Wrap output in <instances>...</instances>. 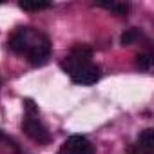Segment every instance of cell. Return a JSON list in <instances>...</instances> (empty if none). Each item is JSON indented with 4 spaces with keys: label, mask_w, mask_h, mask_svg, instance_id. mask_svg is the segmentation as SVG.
<instances>
[{
    "label": "cell",
    "mask_w": 154,
    "mask_h": 154,
    "mask_svg": "<svg viewBox=\"0 0 154 154\" xmlns=\"http://www.w3.org/2000/svg\"><path fill=\"white\" fill-rule=\"evenodd\" d=\"M33 35H35V29L31 27H20L8 42V47L15 53V54H26L27 49H29V44L33 40Z\"/></svg>",
    "instance_id": "obj_5"
},
{
    "label": "cell",
    "mask_w": 154,
    "mask_h": 154,
    "mask_svg": "<svg viewBox=\"0 0 154 154\" xmlns=\"http://www.w3.org/2000/svg\"><path fill=\"white\" fill-rule=\"evenodd\" d=\"M2 138H4V134H2V131H0V140H2Z\"/></svg>",
    "instance_id": "obj_12"
},
{
    "label": "cell",
    "mask_w": 154,
    "mask_h": 154,
    "mask_svg": "<svg viewBox=\"0 0 154 154\" xmlns=\"http://www.w3.org/2000/svg\"><path fill=\"white\" fill-rule=\"evenodd\" d=\"M58 154H94V145L87 138H84L80 134H74L63 141Z\"/></svg>",
    "instance_id": "obj_4"
},
{
    "label": "cell",
    "mask_w": 154,
    "mask_h": 154,
    "mask_svg": "<svg viewBox=\"0 0 154 154\" xmlns=\"http://www.w3.org/2000/svg\"><path fill=\"white\" fill-rule=\"evenodd\" d=\"M60 67L71 76V80L74 84H80V85H93L100 80L102 71L98 65H94L93 62L87 63H67V62H60Z\"/></svg>",
    "instance_id": "obj_1"
},
{
    "label": "cell",
    "mask_w": 154,
    "mask_h": 154,
    "mask_svg": "<svg viewBox=\"0 0 154 154\" xmlns=\"http://www.w3.org/2000/svg\"><path fill=\"white\" fill-rule=\"evenodd\" d=\"M49 54H51V42H49V38L44 33L35 31L33 40L29 44V49L26 53L29 63L35 65V67H42L49 60Z\"/></svg>",
    "instance_id": "obj_2"
},
{
    "label": "cell",
    "mask_w": 154,
    "mask_h": 154,
    "mask_svg": "<svg viewBox=\"0 0 154 154\" xmlns=\"http://www.w3.org/2000/svg\"><path fill=\"white\" fill-rule=\"evenodd\" d=\"M53 4L51 2H44V0H22L18 2V8L24 11H42V9H49Z\"/></svg>",
    "instance_id": "obj_9"
},
{
    "label": "cell",
    "mask_w": 154,
    "mask_h": 154,
    "mask_svg": "<svg viewBox=\"0 0 154 154\" xmlns=\"http://www.w3.org/2000/svg\"><path fill=\"white\" fill-rule=\"evenodd\" d=\"M152 65V56L149 53H140L136 54V67L141 69V71H149Z\"/></svg>",
    "instance_id": "obj_11"
},
{
    "label": "cell",
    "mask_w": 154,
    "mask_h": 154,
    "mask_svg": "<svg viewBox=\"0 0 154 154\" xmlns=\"http://www.w3.org/2000/svg\"><path fill=\"white\" fill-rule=\"evenodd\" d=\"M22 131L36 143H49L51 141V134L47 131V127L33 114H27L22 122Z\"/></svg>",
    "instance_id": "obj_3"
},
{
    "label": "cell",
    "mask_w": 154,
    "mask_h": 154,
    "mask_svg": "<svg viewBox=\"0 0 154 154\" xmlns=\"http://www.w3.org/2000/svg\"><path fill=\"white\" fill-rule=\"evenodd\" d=\"M91 58H93V49L89 45L76 44L71 49L69 56L63 58V62H67V63H87V62H91Z\"/></svg>",
    "instance_id": "obj_7"
},
{
    "label": "cell",
    "mask_w": 154,
    "mask_h": 154,
    "mask_svg": "<svg viewBox=\"0 0 154 154\" xmlns=\"http://www.w3.org/2000/svg\"><path fill=\"white\" fill-rule=\"evenodd\" d=\"M0 84H2V78H0Z\"/></svg>",
    "instance_id": "obj_13"
},
{
    "label": "cell",
    "mask_w": 154,
    "mask_h": 154,
    "mask_svg": "<svg viewBox=\"0 0 154 154\" xmlns=\"http://www.w3.org/2000/svg\"><path fill=\"white\" fill-rule=\"evenodd\" d=\"M140 38H141V31L136 29V27H131V29H127V31L122 35L120 42H122V45H132V44H136Z\"/></svg>",
    "instance_id": "obj_10"
},
{
    "label": "cell",
    "mask_w": 154,
    "mask_h": 154,
    "mask_svg": "<svg viewBox=\"0 0 154 154\" xmlns=\"http://www.w3.org/2000/svg\"><path fill=\"white\" fill-rule=\"evenodd\" d=\"M96 6L112 11L116 17H127V13H129V9H131V6L125 4V2H96Z\"/></svg>",
    "instance_id": "obj_8"
},
{
    "label": "cell",
    "mask_w": 154,
    "mask_h": 154,
    "mask_svg": "<svg viewBox=\"0 0 154 154\" xmlns=\"http://www.w3.org/2000/svg\"><path fill=\"white\" fill-rule=\"evenodd\" d=\"M127 154H154V131L152 129L141 131L136 143L129 147Z\"/></svg>",
    "instance_id": "obj_6"
}]
</instances>
